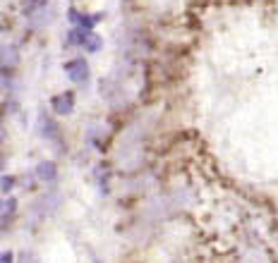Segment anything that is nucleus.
I'll use <instances>...</instances> for the list:
<instances>
[{"label":"nucleus","instance_id":"1","mask_svg":"<svg viewBox=\"0 0 278 263\" xmlns=\"http://www.w3.org/2000/svg\"><path fill=\"white\" fill-rule=\"evenodd\" d=\"M65 72L74 84H84L89 79V65H86L84 58H74V60H70L65 65Z\"/></svg>","mask_w":278,"mask_h":263},{"label":"nucleus","instance_id":"2","mask_svg":"<svg viewBox=\"0 0 278 263\" xmlns=\"http://www.w3.org/2000/svg\"><path fill=\"white\" fill-rule=\"evenodd\" d=\"M51 108H53V113L56 115H70L74 108V93H70V91H65V93H58V96H53L51 98Z\"/></svg>","mask_w":278,"mask_h":263},{"label":"nucleus","instance_id":"3","mask_svg":"<svg viewBox=\"0 0 278 263\" xmlns=\"http://www.w3.org/2000/svg\"><path fill=\"white\" fill-rule=\"evenodd\" d=\"M36 177L41 182H53L58 177V168L53 161H41V163L36 165Z\"/></svg>","mask_w":278,"mask_h":263},{"label":"nucleus","instance_id":"4","mask_svg":"<svg viewBox=\"0 0 278 263\" xmlns=\"http://www.w3.org/2000/svg\"><path fill=\"white\" fill-rule=\"evenodd\" d=\"M86 38H89V31L86 29H82V27H74L70 34H67V41L70 43H74V45H84L86 43Z\"/></svg>","mask_w":278,"mask_h":263},{"label":"nucleus","instance_id":"5","mask_svg":"<svg viewBox=\"0 0 278 263\" xmlns=\"http://www.w3.org/2000/svg\"><path fill=\"white\" fill-rule=\"evenodd\" d=\"M38 127H41V132H43V136H48V139H53L56 136V125L51 122V120L46 118V113H41V118H38Z\"/></svg>","mask_w":278,"mask_h":263},{"label":"nucleus","instance_id":"6","mask_svg":"<svg viewBox=\"0 0 278 263\" xmlns=\"http://www.w3.org/2000/svg\"><path fill=\"white\" fill-rule=\"evenodd\" d=\"M103 45V38L99 36V34H89V38H86V43H84V48L89 50V53H99Z\"/></svg>","mask_w":278,"mask_h":263},{"label":"nucleus","instance_id":"7","mask_svg":"<svg viewBox=\"0 0 278 263\" xmlns=\"http://www.w3.org/2000/svg\"><path fill=\"white\" fill-rule=\"evenodd\" d=\"M48 0H24V12L31 15V12H38L41 8H46Z\"/></svg>","mask_w":278,"mask_h":263},{"label":"nucleus","instance_id":"8","mask_svg":"<svg viewBox=\"0 0 278 263\" xmlns=\"http://www.w3.org/2000/svg\"><path fill=\"white\" fill-rule=\"evenodd\" d=\"M15 208H17V201H15V199H5V201H3V220H5V223H8L10 216L15 213Z\"/></svg>","mask_w":278,"mask_h":263},{"label":"nucleus","instance_id":"9","mask_svg":"<svg viewBox=\"0 0 278 263\" xmlns=\"http://www.w3.org/2000/svg\"><path fill=\"white\" fill-rule=\"evenodd\" d=\"M82 12H77V10L74 8H70L67 10V19H70V24H72V27H79V22H82Z\"/></svg>","mask_w":278,"mask_h":263},{"label":"nucleus","instance_id":"10","mask_svg":"<svg viewBox=\"0 0 278 263\" xmlns=\"http://www.w3.org/2000/svg\"><path fill=\"white\" fill-rule=\"evenodd\" d=\"M15 177H12V175H5V177H3V191H5V194H8L10 189H12V187H15Z\"/></svg>","mask_w":278,"mask_h":263},{"label":"nucleus","instance_id":"11","mask_svg":"<svg viewBox=\"0 0 278 263\" xmlns=\"http://www.w3.org/2000/svg\"><path fill=\"white\" fill-rule=\"evenodd\" d=\"M3 263H12V254H10V251H5V254H3Z\"/></svg>","mask_w":278,"mask_h":263}]
</instances>
